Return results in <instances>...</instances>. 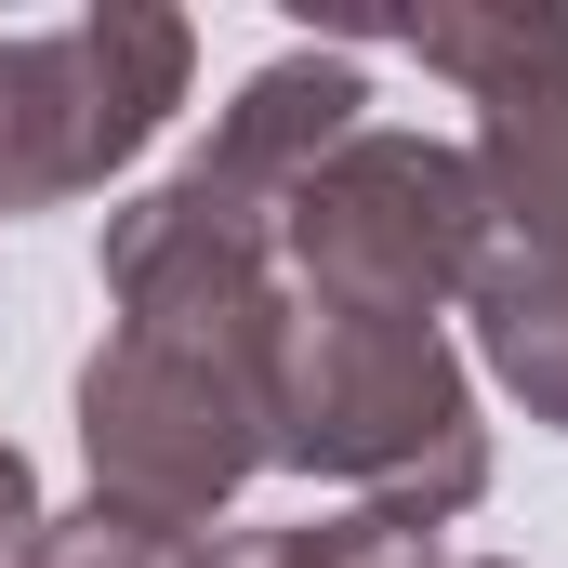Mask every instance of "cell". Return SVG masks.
Returning a JSON list of instances; mask_svg holds the SVG:
<instances>
[{
	"label": "cell",
	"mask_w": 568,
	"mask_h": 568,
	"mask_svg": "<svg viewBox=\"0 0 568 568\" xmlns=\"http://www.w3.org/2000/svg\"><path fill=\"white\" fill-rule=\"evenodd\" d=\"M463 317H476V371H489L529 424L568 436V252H542V239H489Z\"/></svg>",
	"instance_id": "52a82bcc"
},
{
	"label": "cell",
	"mask_w": 568,
	"mask_h": 568,
	"mask_svg": "<svg viewBox=\"0 0 568 568\" xmlns=\"http://www.w3.org/2000/svg\"><path fill=\"white\" fill-rule=\"evenodd\" d=\"M199 568H449L436 529L384 516V503H344V516H291V529H212Z\"/></svg>",
	"instance_id": "30bf717a"
},
{
	"label": "cell",
	"mask_w": 568,
	"mask_h": 568,
	"mask_svg": "<svg viewBox=\"0 0 568 568\" xmlns=\"http://www.w3.org/2000/svg\"><path fill=\"white\" fill-rule=\"evenodd\" d=\"M489 185H476V159L436 133H397V120H371V133H344L317 172H304V199L278 212V278L291 304H344V317H397V331H436L476 265H489Z\"/></svg>",
	"instance_id": "7a4b0ae2"
},
{
	"label": "cell",
	"mask_w": 568,
	"mask_h": 568,
	"mask_svg": "<svg viewBox=\"0 0 568 568\" xmlns=\"http://www.w3.org/2000/svg\"><path fill=\"white\" fill-rule=\"evenodd\" d=\"M344 133H371V53L291 40V53H265V67L212 106V145L185 159V185H199L212 212H239V225L278 239V212L304 199V172H317Z\"/></svg>",
	"instance_id": "8992f818"
},
{
	"label": "cell",
	"mask_w": 568,
	"mask_h": 568,
	"mask_svg": "<svg viewBox=\"0 0 568 568\" xmlns=\"http://www.w3.org/2000/svg\"><path fill=\"white\" fill-rule=\"evenodd\" d=\"M80 463H93V503L199 542L265 476V357L106 331L80 357Z\"/></svg>",
	"instance_id": "277c9868"
},
{
	"label": "cell",
	"mask_w": 568,
	"mask_h": 568,
	"mask_svg": "<svg viewBox=\"0 0 568 568\" xmlns=\"http://www.w3.org/2000/svg\"><path fill=\"white\" fill-rule=\"evenodd\" d=\"M265 463L331 476L410 529H449L489 503V424H476V371L449 331L397 317H344V304H291L265 344Z\"/></svg>",
	"instance_id": "6da1fadb"
},
{
	"label": "cell",
	"mask_w": 568,
	"mask_h": 568,
	"mask_svg": "<svg viewBox=\"0 0 568 568\" xmlns=\"http://www.w3.org/2000/svg\"><path fill=\"white\" fill-rule=\"evenodd\" d=\"M27 568H199V542L185 529H145L120 503H67V516H40Z\"/></svg>",
	"instance_id": "8fae6325"
},
{
	"label": "cell",
	"mask_w": 568,
	"mask_h": 568,
	"mask_svg": "<svg viewBox=\"0 0 568 568\" xmlns=\"http://www.w3.org/2000/svg\"><path fill=\"white\" fill-rule=\"evenodd\" d=\"M199 80V27L172 0H93L67 27H0V225L93 199L133 172Z\"/></svg>",
	"instance_id": "3957f363"
},
{
	"label": "cell",
	"mask_w": 568,
	"mask_h": 568,
	"mask_svg": "<svg viewBox=\"0 0 568 568\" xmlns=\"http://www.w3.org/2000/svg\"><path fill=\"white\" fill-rule=\"evenodd\" d=\"M410 67L463 80V93L489 106V93L568 67V13H556V0H449V13H410Z\"/></svg>",
	"instance_id": "9c48e42d"
},
{
	"label": "cell",
	"mask_w": 568,
	"mask_h": 568,
	"mask_svg": "<svg viewBox=\"0 0 568 568\" xmlns=\"http://www.w3.org/2000/svg\"><path fill=\"white\" fill-rule=\"evenodd\" d=\"M40 516H53V503H40V476H27V449L0 436V568H27V542H40Z\"/></svg>",
	"instance_id": "7c38bea8"
},
{
	"label": "cell",
	"mask_w": 568,
	"mask_h": 568,
	"mask_svg": "<svg viewBox=\"0 0 568 568\" xmlns=\"http://www.w3.org/2000/svg\"><path fill=\"white\" fill-rule=\"evenodd\" d=\"M93 278H106V331H159V344H225V357H265L291 317V278H278V239L212 212L185 172L133 185L93 239Z\"/></svg>",
	"instance_id": "5b68a950"
},
{
	"label": "cell",
	"mask_w": 568,
	"mask_h": 568,
	"mask_svg": "<svg viewBox=\"0 0 568 568\" xmlns=\"http://www.w3.org/2000/svg\"><path fill=\"white\" fill-rule=\"evenodd\" d=\"M463 568H516V556H463Z\"/></svg>",
	"instance_id": "4fadbf2b"
},
{
	"label": "cell",
	"mask_w": 568,
	"mask_h": 568,
	"mask_svg": "<svg viewBox=\"0 0 568 568\" xmlns=\"http://www.w3.org/2000/svg\"><path fill=\"white\" fill-rule=\"evenodd\" d=\"M463 159H476V185H489V225H503V239L568 252V67L516 80V93H489Z\"/></svg>",
	"instance_id": "ba28073f"
}]
</instances>
